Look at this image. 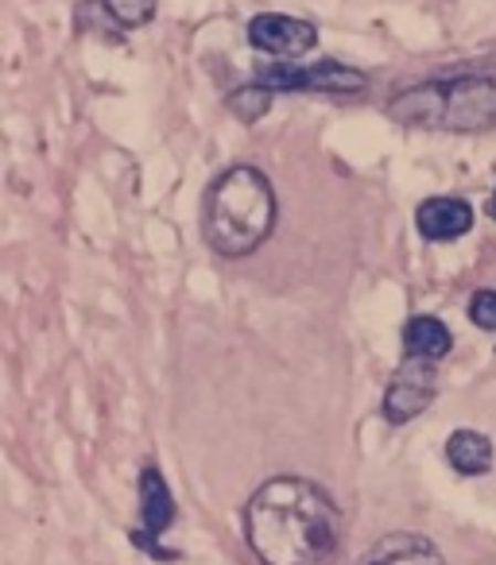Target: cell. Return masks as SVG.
Instances as JSON below:
<instances>
[{
  "instance_id": "1",
  "label": "cell",
  "mask_w": 496,
  "mask_h": 565,
  "mask_svg": "<svg viewBox=\"0 0 496 565\" xmlns=\"http://www.w3.org/2000/svg\"><path fill=\"white\" fill-rule=\"evenodd\" d=\"M244 539L264 565H334L341 511L326 488L303 477H276L256 488L244 508Z\"/></svg>"
},
{
  "instance_id": "2",
  "label": "cell",
  "mask_w": 496,
  "mask_h": 565,
  "mask_svg": "<svg viewBox=\"0 0 496 565\" xmlns=\"http://www.w3.org/2000/svg\"><path fill=\"white\" fill-rule=\"evenodd\" d=\"M276 228V190L268 174L241 163L229 167L205 194L202 233L218 256L241 259L256 252Z\"/></svg>"
},
{
  "instance_id": "3",
  "label": "cell",
  "mask_w": 496,
  "mask_h": 565,
  "mask_svg": "<svg viewBox=\"0 0 496 565\" xmlns=\"http://www.w3.org/2000/svg\"><path fill=\"white\" fill-rule=\"evenodd\" d=\"M388 117L408 128L439 132H493L496 128V78H450L403 89L388 105Z\"/></svg>"
},
{
  "instance_id": "4",
  "label": "cell",
  "mask_w": 496,
  "mask_h": 565,
  "mask_svg": "<svg viewBox=\"0 0 496 565\" xmlns=\"http://www.w3.org/2000/svg\"><path fill=\"white\" fill-rule=\"evenodd\" d=\"M434 392H439V372H434V361H423V356H403V364L395 369L392 384L384 392V418L392 426H403L411 418H419L426 407H431Z\"/></svg>"
},
{
  "instance_id": "5",
  "label": "cell",
  "mask_w": 496,
  "mask_h": 565,
  "mask_svg": "<svg viewBox=\"0 0 496 565\" xmlns=\"http://www.w3.org/2000/svg\"><path fill=\"white\" fill-rule=\"evenodd\" d=\"M264 86L272 89H318V94H361L369 86L361 71L341 63H318V66H268L261 74Z\"/></svg>"
},
{
  "instance_id": "6",
  "label": "cell",
  "mask_w": 496,
  "mask_h": 565,
  "mask_svg": "<svg viewBox=\"0 0 496 565\" xmlns=\"http://www.w3.org/2000/svg\"><path fill=\"white\" fill-rule=\"evenodd\" d=\"M171 519H175V500H171V492H167V480H163V472L156 469V465H144V472H140V531H136V542H140L148 554H156V557H163V562H175V550H163L159 546V534L171 526Z\"/></svg>"
},
{
  "instance_id": "7",
  "label": "cell",
  "mask_w": 496,
  "mask_h": 565,
  "mask_svg": "<svg viewBox=\"0 0 496 565\" xmlns=\"http://www.w3.org/2000/svg\"><path fill=\"white\" fill-rule=\"evenodd\" d=\"M249 43L264 55H276V58H299L307 51H315L318 32L315 24L307 20H295V17H276V12H264L249 24Z\"/></svg>"
},
{
  "instance_id": "8",
  "label": "cell",
  "mask_w": 496,
  "mask_h": 565,
  "mask_svg": "<svg viewBox=\"0 0 496 565\" xmlns=\"http://www.w3.org/2000/svg\"><path fill=\"white\" fill-rule=\"evenodd\" d=\"M415 228L423 233V241H457L473 228V210L462 198H426L415 210Z\"/></svg>"
},
{
  "instance_id": "9",
  "label": "cell",
  "mask_w": 496,
  "mask_h": 565,
  "mask_svg": "<svg viewBox=\"0 0 496 565\" xmlns=\"http://www.w3.org/2000/svg\"><path fill=\"white\" fill-rule=\"evenodd\" d=\"M361 565H446V557L439 554L431 539L423 534L395 531L388 539H380L369 554L361 557Z\"/></svg>"
},
{
  "instance_id": "10",
  "label": "cell",
  "mask_w": 496,
  "mask_h": 565,
  "mask_svg": "<svg viewBox=\"0 0 496 565\" xmlns=\"http://www.w3.org/2000/svg\"><path fill=\"white\" fill-rule=\"evenodd\" d=\"M454 338H450L446 322L431 315H419L403 326V356H423V361H442L450 353Z\"/></svg>"
},
{
  "instance_id": "11",
  "label": "cell",
  "mask_w": 496,
  "mask_h": 565,
  "mask_svg": "<svg viewBox=\"0 0 496 565\" xmlns=\"http://www.w3.org/2000/svg\"><path fill=\"white\" fill-rule=\"evenodd\" d=\"M446 461L462 477H485L493 469V441L481 430H454L446 441Z\"/></svg>"
},
{
  "instance_id": "12",
  "label": "cell",
  "mask_w": 496,
  "mask_h": 565,
  "mask_svg": "<svg viewBox=\"0 0 496 565\" xmlns=\"http://www.w3.org/2000/svg\"><path fill=\"white\" fill-rule=\"evenodd\" d=\"M272 97H276V89L272 86H244V89H236L233 97H229V109L236 113V117L241 120H249V125H253V120H261L264 113L272 109Z\"/></svg>"
},
{
  "instance_id": "13",
  "label": "cell",
  "mask_w": 496,
  "mask_h": 565,
  "mask_svg": "<svg viewBox=\"0 0 496 565\" xmlns=\"http://www.w3.org/2000/svg\"><path fill=\"white\" fill-rule=\"evenodd\" d=\"M102 4L120 28H144L156 17V0H102Z\"/></svg>"
},
{
  "instance_id": "14",
  "label": "cell",
  "mask_w": 496,
  "mask_h": 565,
  "mask_svg": "<svg viewBox=\"0 0 496 565\" xmlns=\"http://www.w3.org/2000/svg\"><path fill=\"white\" fill-rule=\"evenodd\" d=\"M469 318L477 330H493L496 333V291H477L469 302Z\"/></svg>"
},
{
  "instance_id": "15",
  "label": "cell",
  "mask_w": 496,
  "mask_h": 565,
  "mask_svg": "<svg viewBox=\"0 0 496 565\" xmlns=\"http://www.w3.org/2000/svg\"><path fill=\"white\" fill-rule=\"evenodd\" d=\"M488 213H493V217H496V194H493V202H488Z\"/></svg>"
}]
</instances>
